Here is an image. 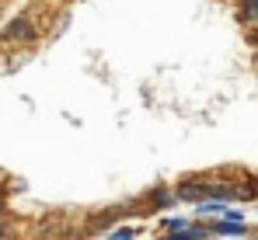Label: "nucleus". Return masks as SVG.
I'll return each instance as SVG.
<instances>
[{
	"label": "nucleus",
	"mask_w": 258,
	"mask_h": 240,
	"mask_svg": "<svg viewBox=\"0 0 258 240\" xmlns=\"http://www.w3.org/2000/svg\"><path fill=\"white\" fill-rule=\"evenodd\" d=\"M4 39H11V42H35L39 32H35L32 18H14V21L4 28Z\"/></svg>",
	"instance_id": "1"
},
{
	"label": "nucleus",
	"mask_w": 258,
	"mask_h": 240,
	"mask_svg": "<svg viewBox=\"0 0 258 240\" xmlns=\"http://www.w3.org/2000/svg\"><path fill=\"white\" fill-rule=\"evenodd\" d=\"M174 199H181V202H206V185L203 181H181L178 188H174Z\"/></svg>",
	"instance_id": "2"
},
{
	"label": "nucleus",
	"mask_w": 258,
	"mask_h": 240,
	"mask_svg": "<svg viewBox=\"0 0 258 240\" xmlns=\"http://www.w3.org/2000/svg\"><path fill=\"white\" fill-rule=\"evenodd\" d=\"M237 18H241V25H248V28H258V0H241V7H237Z\"/></svg>",
	"instance_id": "3"
},
{
	"label": "nucleus",
	"mask_w": 258,
	"mask_h": 240,
	"mask_svg": "<svg viewBox=\"0 0 258 240\" xmlns=\"http://www.w3.org/2000/svg\"><path fill=\"white\" fill-rule=\"evenodd\" d=\"M210 230H213V233H244L248 226H244V223H234V219H220V223H213Z\"/></svg>",
	"instance_id": "4"
},
{
	"label": "nucleus",
	"mask_w": 258,
	"mask_h": 240,
	"mask_svg": "<svg viewBox=\"0 0 258 240\" xmlns=\"http://www.w3.org/2000/svg\"><path fill=\"white\" fill-rule=\"evenodd\" d=\"M210 233V226H196V230H185V233H171L168 240H199Z\"/></svg>",
	"instance_id": "5"
},
{
	"label": "nucleus",
	"mask_w": 258,
	"mask_h": 240,
	"mask_svg": "<svg viewBox=\"0 0 258 240\" xmlns=\"http://www.w3.org/2000/svg\"><path fill=\"white\" fill-rule=\"evenodd\" d=\"M164 226H168L171 233H185V230H188V219H181V216H171V219H164Z\"/></svg>",
	"instance_id": "6"
},
{
	"label": "nucleus",
	"mask_w": 258,
	"mask_h": 240,
	"mask_svg": "<svg viewBox=\"0 0 258 240\" xmlns=\"http://www.w3.org/2000/svg\"><path fill=\"white\" fill-rule=\"evenodd\" d=\"M168 202H174V195H171V192H154L150 205H168Z\"/></svg>",
	"instance_id": "7"
},
{
	"label": "nucleus",
	"mask_w": 258,
	"mask_h": 240,
	"mask_svg": "<svg viewBox=\"0 0 258 240\" xmlns=\"http://www.w3.org/2000/svg\"><path fill=\"white\" fill-rule=\"evenodd\" d=\"M7 226H11V223H7V212H4V195H0V237L7 233Z\"/></svg>",
	"instance_id": "8"
},
{
	"label": "nucleus",
	"mask_w": 258,
	"mask_h": 240,
	"mask_svg": "<svg viewBox=\"0 0 258 240\" xmlns=\"http://www.w3.org/2000/svg\"><path fill=\"white\" fill-rule=\"evenodd\" d=\"M133 237H136V233H133L129 226H122V230H115V233H112V240H133Z\"/></svg>",
	"instance_id": "9"
},
{
	"label": "nucleus",
	"mask_w": 258,
	"mask_h": 240,
	"mask_svg": "<svg viewBox=\"0 0 258 240\" xmlns=\"http://www.w3.org/2000/svg\"><path fill=\"white\" fill-rule=\"evenodd\" d=\"M255 59H258V52H255Z\"/></svg>",
	"instance_id": "10"
},
{
	"label": "nucleus",
	"mask_w": 258,
	"mask_h": 240,
	"mask_svg": "<svg viewBox=\"0 0 258 240\" xmlns=\"http://www.w3.org/2000/svg\"><path fill=\"white\" fill-rule=\"evenodd\" d=\"M255 240H258V233H255Z\"/></svg>",
	"instance_id": "11"
}]
</instances>
